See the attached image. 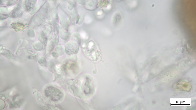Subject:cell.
Listing matches in <instances>:
<instances>
[{"label": "cell", "instance_id": "6da1fadb", "mask_svg": "<svg viewBox=\"0 0 196 110\" xmlns=\"http://www.w3.org/2000/svg\"><path fill=\"white\" fill-rule=\"evenodd\" d=\"M46 96L52 101H56L61 100L63 97L61 91L56 88L53 86H49L45 91Z\"/></svg>", "mask_w": 196, "mask_h": 110}, {"label": "cell", "instance_id": "7a4b0ae2", "mask_svg": "<svg viewBox=\"0 0 196 110\" xmlns=\"http://www.w3.org/2000/svg\"><path fill=\"white\" fill-rule=\"evenodd\" d=\"M78 47L77 44L75 42H70L67 43L65 45V49L67 53L72 54L77 52Z\"/></svg>", "mask_w": 196, "mask_h": 110}]
</instances>
